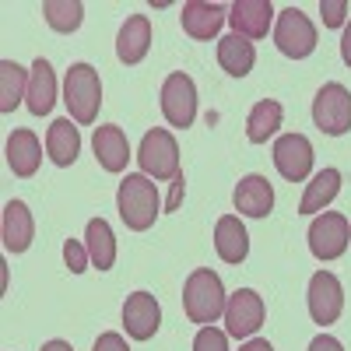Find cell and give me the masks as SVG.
<instances>
[{"mask_svg": "<svg viewBox=\"0 0 351 351\" xmlns=\"http://www.w3.org/2000/svg\"><path fill=\"white\" fill-rule=\"evenodd\" d=\"M43 351H74V348H71L67 341H46V344H43Z\"/></svg>", "mask_w": 351, "mask_h": 351, "instance_id": "obj_36", "label": "cell"}, {"mask_svg": "<svg viewBox=\"0 0 351 351\" xmlns=\"http://www.w3.org/2000/svg\"><path fill=\"white\" fill-rule=\"evenodd\" d=\"M28 99V71L14 60H0V112H14Z\"/></svg>", "mask_w": 351, "mask_h": 351, "instance_id": "obj_27", "label": "cell"}, {"mask_svg": "<svg viewBox=\"0 0 351 351\" xmlns=\"http://www.w3.org/2000/svg\"><path fill=\"white\" fill-rule=\"evenodd\" d=\"M43 14H46V25L53 28V32L71 36L84 21V4H77V0H46Z\"/></svg>", "mask_w": 351, "mask_h": 351, "instance_id": "obj_28", "label": "cell"}, {"mask_svg": "<svg viewBox=\"0 0 351 351\" xmlns=\"http://www.w3.org/2000/svg\"><path fill=\"white\" fill-rule=\"evenodd\" d=\"M46 152H49V162L53 165H74L77 162V152H81V134L71 120H53L49 130H46Z\"/></svg>", "mask_w": 351, "mask_h": 351, "instance_id": "obj_22", "label": "cell"}, {"mask_svg": "<svg viewBox=\"0 0 351 351\" xmlns=\"http://www.w3.org/2000/svg\"><path fill=\"white\" fill-rule=\"evenodd\" d=\"M193 351H228L225 330H218L215 324H211V327H200L197 337H193Z\"/></svg>", "mask_w": 351, "mask_h": 351, "instance_id": "obj_29", "label": "cell"}, {"mask_svg": "<svg viewBox=\"0 0 351 351\" xmlns=\"http://www.w3.org/2000/svg\"><path fill=\"white\" fill-rule=\"evenodd\" d=\"M123 327H127V337L134 341H152L162 327V309L155 302L152 291H134L123 302Z\"/></svg>", "mask_w": 351, "mask_h": 351, "instance_id": "obj_12", "label": "cell"}, {"mask_svg": "<svg viewBox=\"0 0 351 351\" xmlns=\"http://www.w3.org/2000/svg\"><path fill=\"white\" fill-rule=\"evenodd\" d=\"M274 21V8L271 0H236L228 8V25L232 32L243 36V39H263L267 28Z\"/></svg>", "mask_w": 351, "mask_h": 351, "instance_id": "obj_13", "label": "cell"}, {"mask_svg": "<svg viewBox=\"0 0 351 351\" xmlns=\"http://www.w3.org/2000/svg\"><path fill=\"white\" fill-rule=\"evenodd\" d=\"M92 351H130V348H127L123 334L106 330V334H99V341H95V348H92Z\"/></svg>", "mask_w": 351, "mask_h": 351, "instance_id": "obj_32", "label": "cell"}, {"mask_svg": "<svg viewBox=\"0 0 351 351\" xmlns=\"http://www.w3.org/2000/svg\"><path fill=\"white\" fill-rule=\"evenodd\" d=\"M337 193H341V172L337 169H319L306 183V193L299 200V215H319Z\"/></svg>", "mask_w": 351, "mask_h": 351, "instance_id": "obj_23", "label": "cell"}, {"mask_svg": "<svg viewBox=\"0 0 351 351\" xmlns=\"http://www.w3.org/2000/svg\"><path fill=\"white\" fill-rule=\"evenodd\" d=\"M306 302H309L313 324H319V327L337 324V316L344 313V288H341L337 274H330V271H316V274L309 278Z\"/></svg>", "mask_w": 351, "mask_h": 351, "instance_id": "obj_9", "label": "cell"}, {"mask_svg": "<svg viewBox=\"0 0 351 351\" xmlns=\"http://www.w3.org/2000/svg\"><path fill=\"white\" fill-rule=\"evenodd\" d=\"M64 102L71 109V120L88 127L99 120V106H102V81L92 64H74L64 77Z\"/></svg>", "mask_w": 351, "mask_h": 351, "instance_id": "obj_3", "label": "cell"}, {"mask_svg": "<svg viewBox=\"0 0 351 351\" xmlns=\"http://www.w3.org/2000/svg\"><path fill=\"white\" fill-rule=\"evenodd\" d=\"M148 49H152V21H148V14H130L120 28V36H116V56H120V64L134 67L148 56Z\"/></svg>", "mask_w": 351, "mask_h": 351, "instance_id": "obj_16", "label": "cell"}, {"mask_svg": "<svg viewBox=\"0 0 351 351\" xmlns=\"http://www.w3.org/2000/svg\"><path fill=\"white\" fill-rule=\"evenodd\" d=\"M84 250L88 256H92V267L99 271H112V263H116V236H112V228L106 218H92L84 228Z\"/></svg>", "mask_w": 351, "mask_h": 351, "instance_id": "obj_25", "label": "cell"}, {"mask_svg": "<svg viewBox=\"0 0 351 351\" xmlns=\"http://www.w3.org/2000/svg\"><path fill=\"white\" fill-rule=\"evenodd\" d=\"M232 204H236V211L246 215V218H267L274 211V190L263 176L250 172L239 180L236 193H232Z\"/></svg>", "mask_w": 351, "mask_h": 351, "instance_id": "obj_15", "label": "cell"}, {"mask_svg": "<svg viewBox=\"0 0 351 351\" xmlns=\"http://www.w3.org/2000/svg\"><path fill=\"white\" fill-rule=\"evenodd\" d=\"M137 162H141V172L155 183L183 176L180 172V144H176V137L165 127H155V130L144 134L141 148H137Z\"/></svg>", "mask_w": 351, "mask_h": 351, "instance_id": "obj_4", "label": "cell"}, {"mask_svg": "<svg viewBox=\"0 0 351 351\" xmlns=\"http://www.w3.org/2000/svg\"><path fill=\"white\" fill-rule=\"evenodd\" d=\"M309 351H344V348H341V341H337V337L319 334V337H313V341H309Z\"/></svg>", "mask_w": 351, "mask_h": 351, "instance_id": "obj_33", "label": "cell"}, {"mask_svg": "<svg viewBox=\"0 0 351 351\" xmlns=\"http://www.w3.org/2000/svg\"><path fill=\"white\" fill-rule=\"evenodd\" d=\"M32 236H36L32 211H28L21 200H8L4 221H0V239H4V250L8 253H25L28 246H32Z\"/></svg>", "mask_w": 351, "mask_h": 351, "instance_id": "obj_17", "label": "cell"}, {"mask_svg": "<svg viewBox=\"0 0 351 351\" xmlns=\"http://www.w3.org/2000/svg\"><path fill=\"white\" fill-rule=\"evenodd\" d=\"M319 14L327 28H341L348 18V0H319Z\"/></svg>", "mask_w": 351, "mask_h": 351, "instance_id": "obj_31", "label": "cell"}, {"mask_svg": "<svg viewBox=\"0 0 351 351\" xmlns=\"http://www.w3.org/2000/svg\"><path fill=\"white\" fill-rule=\"evenodd\" d=\"M274 165L288 183H302L313 172V144L302 134H281L274 141Z\"/></svg>", "mask_w": 351, "mask_h": 351, "instance_id": "obj_11", "label": "cell"}, {"mask_svg": "<svg viewBox=\"0 0 351 351\" xmlns=\"http://www.w3.org/2000/svg\"><path fill=\"white\" fill-rule=\"evenodd\" d=\"M263 319H267V306L253 288H239L236 295H228L225 302V334L232 337H253Z\"/></svg>", "mask_w": 351, "mask_h": 351, "instance_id": "obj_10", "label": "cell"}, {"mask_svg": "<svg viewBox=\"0 0 351 351\" xmlns=\"http://www.w3.org/2000/svg\"><path fill=\"white\" fill-rule=\"evenodd\" d=\"M39 162H43V144L32 130H14L8 137V165L14 176L28 180V176L39 172Z\"/></svg>", "mask_w": 351, "mask_h": 351, "instance_id": "obj_19", "label": "cell"}, {"mask_svg": "<svg viewBox=\"0 0 351 351\" xmlns=\"http://www.w3.org/2000/svg\"><path fill=\"white\" fill-rule=\"evenodd\" d=\"M218 64H221V71L232 74V77H246V74L253 71V64H256V49H253L250 39H243V36L232 32V36L218 39Z\"/></svg>", "mask_w": 351, "mask_h": 351, "instance_id": "obj_24", "label": "cell"}, {"mask_svg": "<svg viewBox=\"0 0 351 351\" xmlns=\"http://www.w3.org/2000/svg\"><path fill=\"white\" fill-rule=\"evenodd\" d=\"M351 243V221L337 211H324V215H316L313 225H309V253L316 260H337L344 256Z\"/></svg>", "mask_w": 351, "mask_h": 351, "instance_id": "obj_7", "label": "cell"}, {"mask_svg": "<svg viewBox=\"0 0 351 351\" xmlns=\"http://www.w3.org/2000/svg\"><path fill=\"white\" fill-rule=\"evenodd\" d=\"M274 43L291 60H306L316 49V25L299 8H285L278 14V25H274Z\"/></svg>", "mask_w": 351, "mask_h": 351, "instance_id": "obj_8", "label": "cell"}, {"mask_svg": "<svg viewBox=\"0 0 351 351\" xmlns=\"http://www.w3.org/2000/svg\"><path fill=\"white\" fill-rule=\"evenodd\" d=\"M92 148H95V158L106 172H123L127 162H130V144H127V134L109 123V127H95V137H92Z\"/></svg>", "mask_w": 351, "mask_h": 351, "instance_id": "obj_18", "label": "cell"}, {"mask_svg": "<svg viewBox=\"0 0 351 351\" xmlns=\"http://www.w3.org/2000/svg\"><path fill=\"white\" fill-rule=\"evenodd\" d=\"M64 260H67L71 274H84L88 263H92V256H88L84 243H77V239H67V243H64Z\"/></svg>", "mask_w": 351, "mask_h": 351, "instance_id": "obj_30", "label": "cell"}, {"mask_svg": "<svg viewBox=\"0 0 351 351\" xmlns=\"http://www.w3.org/2000/svg\"><path fill=\"white\" fill-rule=\"evenodd\" d=\"M180 21H183V32L190 39L208 43L221 32V25L228 21V11L221 4H208V0H190V4H183V11H180Z\"/></svg>", "mask_w": 351, "mask_h": 351, "instance_id": "obj_14", "label": "cell"}, {"mask_svg": "<svg viewBox=\"0 0 351 351\" xmlns=\"http://www.w3.org/2000/svg\"><path fill=\"white\" fill-rule=\"evenodd\" d=\"M116 208L127 228L134 232H148L155 225V218L162 215V197L158 186L148 180L144 172H127L120 190H116Z\"/></svg>", "mask_w": 351, "mask_h": 351, "instance_id": "obj_1", "label": "cell"}, {"mask_svg": "<svg viewBox=\"0 0 351 351\" xmlns=\"http://www.w3.org/2000/svg\"><path fill=\"white\" fill-rule=\"evenodd\" d=\"M313 123L327 137H341L351 130V92L344 84L330 81L313 99Z\"/></svg>", "mask_w": 351, "mask_h": 351, "instance_id": "obj_5", "label": "cell"}, {"mask_svg": "<svg viewBox=\"0 0 351 351\" xmlns=\"http://www.w3.org/2000/svg\"><path fill=\"white\" fill-rule=\"evenodd\" d=\"M53 102H56V74H53L49 60L39 56V60L32 64V71H28V99H25V106H28L32 116H46L53 109Z\"/></svg>", "mask_w": 351, "mask_h": 351, "instance_id": "obj_20", "label": "cell"}, {"mask_svg": "<svg viewBox=\"0 0 351 351\" xmlns=\"http://www.w3.org/2000/svg\"><path fill=\"white\" fill-rule=\"evenodd\" d=\"M281 116H285L281 102L260 99V102L250 109V116H246V137H250L253 144H267V137H274L278 127H281Z\"/></svg>", "mask_w": 351, "mask_h": 351, "instance_id": "obj_26", "label": "cell"}, {"mask_svg": "<svg viewBox=\"0 0 351 351\" xmlns=\"http://www.w3.org/2000/svg\"><path fill=\"white\" fill-rule=\"evenodd\" d=\"M215 250L225 263H243L250 253V236H246V225L236 215H225L215 225Z\"/></svg>", "mask_w": 351, "mask_h": 351, "instance_id": "obj_21", "label": "cell"}, {"mask_svg": "<svg viewBox=\"0 0 351 351\" xmlns=\"http://www.w3.org/2000/svg\"><path fill=\"white\" fill-rule=\"evenodd\" d=\"M239 351H274V348H271L267 341H263V337H250V341H246Z\"/></svg>", "mask_w": 351, "mask_h": 351, "instance_id": "obj_35", "label": "cell"}, {"mask_svg": "<svg viewBox=\"0 0 351 351\" xmlns=\"http://www.w3.org/2000/svg\"><path fill=\"white\" fill-rule=\"evenodd\" d=\"M162 116L169 120V127H180V130L193 127V120H197V84H193L190 74L176 71V74L165 77V84H162Z\"/></svg>", "mask_w": 351, "mask_h": 351, "instance_id": "obj_6", "label": "cell"}, {"mask_svg": "<svg viewBox=\"0 0 351 351\" xmlns=\"http://www.w3.org/2000/svg\"><path fill=\"white\" fill-rule=\"evenodd\" d=\"M341 60L351 67V21L344 25V36H341Z\"/></svg>", "mask_w": 351, "mask_h": 351, "instance_id": "obj_34", "label": "cell"}, {"mask_svg": "<svg viewBox=\"0 0 351 351\" xmlns=\"http://www.w3.org/2000/svg\"><path fill=\"white\" fill-rule=\"evenodd\" d=\"M225 285L221 278L211 271V267H197L186 285H183V309H186V319L190 324H200V327H211L218 316H225Z\"/></svg>", "mask_w": 351, "mask_h": 351, "instance_id": "obj_2", "label": "cell"}]
</instances>
